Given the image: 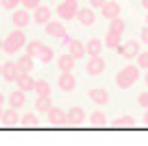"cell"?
Wrapping results in <instances>:
<instances>
[{
  "label": "cell",
  "mask_w": 148,
  "mask_h": 146,
  "mask_svg": "<svg viewBox=\"0 0 148 146\" xmlns=\"http://www.w3.org/2000/svg\"><path fill=\"white\" fill-rule=\"evenodd\" d=\"M137 79H139V65H124L116 74V85L122 90H129L133 83H137Z\"/></svg>",
  "instance_id": "6da1fadb"
},
{
  "label": "cell",
  "mask_w": 148,
  "mask_h": 146,
  "mask_svg": "<svg viewBox=\"0 0 148 146\" xmlns=\"http://www.w3.org/2000/svg\"><path fill=\"white\" fill-rule=\"evenodd\" d=\"M24 46H26V35H24L22 31H13L5 39V52L13 55V52H18L20 48H24Z\"/></svg>",
  "instance_id": "7a4b0ae2"
},
{
  "label": "cell",
  "mask_w": 148,
  "mask_h": 146,
  "mask_svg": "<svg viewBox=\"0 0 148 146\" xmlns=\"http://www.w3.org/2000/svg\"><path fill=\"white\" fill-rule=\"evenodd\" d=\"M57 13L61 20H72L79 13V2L76 0H61V5L57 7Z\"/></svg>",
  "instance_id": "3957f363"
},
{
  "label": "cell",
  "mask_w": 148,
  "mask_h": 146,
  "mask_svg": "<svg viewBox=\"0 0 148 146\" xmlns=\"http://www.w3.org/2000/svg\"><path fill=\"white\" fill-rule=\"evenodd\" d=\"M46 116H48V122H50L52 127H70V122H68V111H63V109L52 107Z\"/></svg>",
  "instance_id": "277c9868"
},
{
  "label": "cell",
  "mask_w": 148,
  "mask_h": 146,
  "mask_svg": "<svg viewBox=\"0 0 148 146\" xmlns=\"http://www.w3.org/2000/svg\"><path fill=\"white\" fill-rule=\"evenodd\" d=\"M118 52H120L124 59H137V55L142 52V50H139V41L137 39H131V41H126V44H120Z\"/></svg>",
  "instance_id": "5b68a950"
},
{
  "label": "cell",
  "mask_w": 148,
  "mask_h": 146,
  "mask_svg": "<svg viewBox=\"0 0 148 146\" xmlns=\"http://www.w3.org/2000/svg\"><path fill=\"white\" fill-rule=\"evenodd\" d=\"M100 13H102V18H107V20H116V18H120L122 9H120V5H118V0H107L105 5L100 7Z\"/></svg>",
  "instance_id": "8992f818"
},
{
  "label": "cell",
  "mask_w": 148,
  "mask_h": 146,
  "mask_svg": "<svg viewBox=\"0 0 148 146\" xmlns=\"http://www.w3.org/2000/svg\"><path fill=\"white\" fill-rule=\"evenodd\" d=\"M20 68H18V63H11V61H7V63H2V79H5L7 83H15L18 81V76H20Z\"/></svg>",
  "instance_id": "52a82bcc"
},
{
  "label": "cell",
  "mask_w": 148,
  "mask_h": 146,
  "mask_svg": "<svg viewBox=\"0 0 148 146\" xmlns=\"http://www.w3.org/2000/svg\"><path fill=\"white\" fill-rule=\"evenodd\" d=\"M85 120H87V116H85V109H83V107H72V109L68 111V122H70V127H81Z\"/></svg>",
  "instance_id": "ba28073f"
},
{
  "label": "cell",
  "mask_w": 148,
  "mask_h": 146,
  "mask_svg": "<svg viewBox=\"0 0 148 146\" xmlns=\"http://www.w3.org/2000/svg\"><path fill=\"white\" fill-rule=\"evenodd\" d=\"M105 65H107L105 59L98 55V57H89V61H87V65H85V70H87L89 76H96V74H100L102 70H105Z\"/></svg>",
  "instance_id": "9c48e42d"
},
{
  "label": "cell",
  "mask_w": 148,
  "mask_h": 146,
  "mask_svg": "<svg viewBox=\"0 0 148 146\" xmlns=\"http://www.w3.org/2000/svg\"><path fill=\"white\" fill-rule=\"evenodd\" d=\"M89 101H94L96 105H107L109 103V92L105 87H92L89 90Z\"/></svg>",
  "instance_id": "30bf717a"
},
{
  "label": "cell",
  "mask_w": 148,
  "mask_h": 146,
  "mask_svg": "<svg viewBox=\"0 0 148 146\" xmlns=\"http://www.w3.org/2000/svg\"><path fill=\"white\" fill-rule=\"evenodd\" d=\"M76 20H79L83 26H92V24L96 22V13H94L92 7H85V9H79V13H76Z\"/></svg>",
  "instance_id": "8fae6325"
},
{
  "label": "cell",
  "mask_w": 148,
  "mask_h": 146,
  "mask_svg": "<svg viewBox=\"0 0 148 146\" xmlns=\"http://www.w3.org/2000/svg\"><path fill=\"white\" fill-rule=\"evenodd\" d=\"M0 122L5 124V127H15V124H20V114H18V109H7V111H2V118H0Z\"/></svg>",
  "instance_id": "7c38bea8"
},
{
  "label": "cell",
  "mask_w": 148,
  "mask_h": 146,
  "mask_svg": "<svg viewBox=\"0 0 148 146\" xmlns=\"http://www.w3.org/2000/svg\"><path fill=\"white\" fill-rule=\"evenodd\" d=\"M59 87L63 92H72L74 87H76V79H74V74L72 72H61V76H59Z\"/></svg>",
  "instance_id": "4fadbf2b"
},
{
  "label": "cell",
  "mask_w": 148,
  "mask_h": 146,
  "mask_svg": "<svg viewBox=\"0 0 148 146\" xmlns=\"http://www.w3.org/2000/svg\"><path fill=\"white\" fill-rule=\"evenodd\" d=\"M15 83L20 85V90H22V92H31V90H35V83H37V81H35L28 72H22Z\"/></svg>",
  "instance_id": "5bb4252c"
},
{
  "label": "cell",
  "mask_w": 148,
  "mask_h": 146,
  "mask_svg": "<svg viewBox=\"0 0 148 146\" xmlns=\"http://www.w3.org/2000/svg\"><path fill=\"white\" fill-rule=\"evenodd\" d=\"M11 20H13V24H15L18 28H24L28 22H31V13H28V9H18Z\"/></svg>",
  "instance_id": "9a60e30c"
},
{
  "label": "cell",
  "mask_w": 148,
  "mask_h": 146,
  "mask_svg": "<svg viewBox=\"0 0 148 146\" xmlns=\"http://www.w3.org/2000/svg\"><path fill=\"white\" fill-rule=\"evenodd\" d=\"M68 48H70V55H72L74 59H81V57L87 55V48H85V44H83V41H79V39H72Z\"/></svg>",
  "instance_id": "2e32d148"
},
{
  "label": "cell",
  "mask_w": 148,
  "mask_h": 146,
  "mask_svg": "<svg viewBox=\"0 0 148 146\" xmlns=\"http://www.w3.org/2000/svg\"><path fill=\"white\" fill-rule=\"evenodd\" d=\"M46 33H48L50 37H57V39L65 37V28H63V24H61V22H52V20L46 24Z\"/></svg>",
  "instance_id": "e0dca14e"
},
{
  "label": "cell",
  "mask_w": 148,
  "mask_h": 146,
  "mask_svg": "<svg viewBox=\"0 0 148 146\" xmlns=\"http://www.w3.org/2000/svg\"><path fill=\"white\" fill-rule=\"evenodd\" d=\"M50 9H48V7H44V5H39L35 9V13H33V18H35V22L37 24H48L50 22Z\"/></svg>",
  "instance_id": "ac0fdd59"
},
{
  "label": "cell",
  "mask_w": 148,
  "mask_h": 146,
  "mask_svg": "<svg viewBox=\"0 0 148 146\" xmlns=\"http://www.w3.org/2000/svg\"><path fill=\"white\" fill-rule=\"evenodd\" d=\"M102 46H105V41H100L98 37H92V39L85 44V48H87L89 57H98V55L102 52Z\"/></svg>",
  "instance_id": "d6986e66"
},
{
  "label": "cell",
  "mask_w": 148,
  "mask_h": 146,
  "mask_svg": "<svg viewBox=\"0 0 148 146\" xmlns=\"http://www.w3.org/2000/svg\"><path fill=\"white\" fill-rule=\"evenodd\" d=\"M120 44H122V33H116V31H109L107 33V37H105V46L107 48H120Z\"/></svg>",
  "instance_id": "ffe728a7"
},
{
  "label": "cell",
  "mask_w": 148,
  "mask_h": 146,
  "mask_svg": "<svg viewBox=\"0 0 148 146\" xmlns=\"http://www.w3.org/2000/svg\"><path fill=\"white\" fill-rule=\"evenodd\" d=\"M26 92H22V90H15L13 94L9 96V105L13 107V109H20V107H24V103H26Z\"/></svg>",
  "instance_id": "44dd1931"
},
{
  "label": "cell",
  "mask_w": 148,
  "mask_h": 146,
  "mask_svg": "<svg viewBox=\"0 0 148 146\" xmlns=\"http://www.w3.org/2000/svg\"><path fill=\"white\" fill-rule=\"evenodd\" d=\"M35 107H37L39 114H48V111L52 109V98H50V96H37Z\"/></svg>",
  "instance_id": "7402d4cb"
},
{
  "label": "cell",
  "mask_w": 148,
  "mask_h": 146,
  "mask_svg": "<svg viewBox=\"0 0 148 146\" xmlns=\"http://www.w3.org/2000/svg\"><path fill=\"white\" fill-rule=\"evenodd\" d=\"M74 57L70 55V52H65V55H61L59 57V61H57V63H59V68H61V72H72V68H74Z\"/></svg>",
  "instance_id": "603a6c76"
},
{
  "label": "cell",
  "mask_w": 148,
  "mask_h": 146,
  "mask_svg": "<svg viewBox=\"0 0 148 146\" xmlns=\"http://www.w3.org/2000/svg\"><path fill=\"white\" fill-rule=\"evenodd\" d=\"M18 68H20V72H28V74H31V70L35 68L33 57L31 55H22V57H20V61H18Z\"/></svg>",
  "instance_id": "cb8c5ba5"
},
{
  "label": "cell",
  "mask_w": 148,
  "mask_h": 146,
  "mask_svg": "<svg viewBox=\"0 0 148 146\" xmlns=\"http://www.w3.org/2000/svg\"><path fill=\"white\" fill-rule=\"evenodd\" d=\"M20 124H22L24 129H37V127H39V120H37L35 114H26V116L20 118Z\"/></svg>",
  "instance_id": "d4e9b609"
},
{
  "label": "cell",
  "mask_w": 148,
  "mask_h": 146,
  "mask_svg": "<svg viewBox=\"0 0 148 146\" xmlns=\"http://www.w3.org/2000/svg\"><path fill=\"white\" fill-rule=\"evenodd\" d=\"M135 124H137V122H135L133 116H122V118H118L116 122H113V127H116V129H133Z\"/></svg>",
  "instance_id": "484cf974"
},
{
  "label": "cell",
  "mask_w": 148,
  "mask_h": 146,
  "mask_svg": "<svg viewBox=\"0 0 148 146\" xmlns=\"http://www.w3.org/2000/svg\"><path fill=\"white\" fill-rule=\"evenodd\" d=\"M89 124H92V127H107V116L102 114V111H94L92 116H89Z\"/></svg>",
  "instance_id": "4316f807"
},
{
  "label": "cell",
  "mask_w": 148,
  "mask_h": 146,
  "mask_svg": "<svg viewBox=\"0 0 148 146\" xmlns=\"http://www.w3.org/2000/svg\"><path fill=\"white\" fill-rule=\"evenodd\" d=\"M37 59L42 61V63H50V61L55 59V50H52L50 46L44 44V46H42V52H39V57H37Z\"/></svg>",
  "instance_id": "83f0119b"
},
{
  "label": "cell",
  "mask_w": 148,
  "mask_h": 146,
  "mask_svg": "<svg viewBox=\"0 0 148 146\" xmlns=\"http://www.w3.org/2000/svg\"><path fill=\"white\" fill-rule=\"evenodd\" d=\"M33 92H37V96H50L52 87H50V83H48V81H37Z\"/></svg>",
  "instance_id": "f1b7e54d"
},
{
  "label": "cell",
  "mask_w": 148,
  "mask_h": 146,
  "mask_svg": "<svg viewBox=\"0 0 148 146\" xmlns=\"http://www.w3.org/2000/svg\"><path fill=\"white\" fill-rule=\"evenodd\" d=\"M42 41H28L26 44V55H31L33 59H35V57H39V52H42Z\"/></svg>",
  "instance_id": "f546056e"
},
{
  "label": "cell",
  "mask_w": 148,
  "mask_h": 146,
  "mask_svg": "<svg viewBox=\"0 0 148 146\" xmlns=\"http://www.w3.org/2000/svg\"><path fill=\"white\" fill-rule=\"evenodd\" d=\"M109 22H111L109 31H116V33H122V31H124V20H122V18H116V20H109Z\"/></svg>",
  "instance_id": "4dcf8cb0"
},
{
  "label": "cell",
  "mask_w": 148,
  "mask_h": 146,
  "mask_svg": "<svg viewBox=\"0 0 148 146\" xmlns=\"http://www.w3.org/2000/svg\"><path fill=\"white\" fill-rule=\"evenodd\" d=\"M22 0H0V5H2V9H9V11H13L15 7L20 5Z\"/></svg>",
  "instance_id": "1f68e13d"
},
{
  "label": "cell",
  "mask_w": 148,
  "mask_h": 146,
  "mask_svg": "<svg viewBox=\"0 0 148 146\" xmlns=\"http://www.w3.org/2000/svg\"><path fill=\"white\" fill-rule=\"evenodd\" d=\"M137 65L148 68V52H139V55H137Z\"/></svg>",
  "instance_id": "d6a6232c"
},
{
  "label": "cell",
  "mask_w": 148,
  "mask_h": 146,
  "mask_svg": "<svg viewBox=\"0 0 148 146\" xmlns=\"http://www.w3.org/2000/svg\"><path fill=\"white\" fill-rule=\"evenodd\" d=\"M24 9H37L39 7V0H22Z\"/></svg>",
  "instance_id": "836d02e7"
},
{
  "label": "cell",
  "mask_w": 148,
  "mask_h": 146,
  "mask_svg": "<svg viewBox=\"0 0 148 146\" xmlns=\"http://www.w3.org/2000/svg\"><path fill=\"white\" fill-rule=\"evenodd\" d=\"M137 101H139V105H142V107H146V109H148V92H142Z\"/></svg>",
  "instance_id": "e575fe53"
},
{
  "label": "cell",
  "mask_w": 148,
  "mask_h": 146,
  "mask_svg": "<svg viewBox=\"0 0 148 146\" xmlns=\"http://www.w3.org/2000/svg\"><path fill=\"white\" fill-rule=\"evenodd\" d=\"M105 2H107V0H89V7H92V9H100Z\"/></svg>",
  "instance_id": "d590c367"
},
{
  "label": "cell",
  "mask_w": 148,
  "mask_h": 146,
  "mask_svg": "<svg viewBox=\"0 0 148 146\" xmlns=\"http://www.w3.org/2000/svg\"><path fill=\"white\" fill-rule=\"evenodd\" d=\"M142 41H144V44H148V24L142 28Z\"/></svg>",
  "instance_id": "8d00e7d4"
},
{
  "label": "cell",
  "mask_w": 148,
  "mask_h": 146,
  "mask_svg": "<svg viewBox=\"0 0 148 146\" xmlns=\"http://www.w3.org/2000/svg\"><path fill=\"white\" fill-rule=\"evenodd\" d=\"M70 41H72V37H68V35H65V37H61V44H63L65 48H68V46H70Z\"/></svg>",
  "instance_id": "74e56055"
},
{
  "label": "cell",
  "mask_w": 148,
  "mask_h": 146,
  "mask_svg": "<svg viewBox=\"0 0 148 146\" xmlns=\"http://www.w3.org/2000/svg\"><path fill=\"white\" fill-rule=\"evenodd\" d=\"M142 7H144L146 11H148V0H142Z\"/></svg>",
  "instance_id": "f35d334b"
},
{
  "label": "cell",
  "mask_w": 148,
  "mask_h": 146,
  "mask_svg": "<svg viewBox=\"0 0 148 146\" xmlns=\"http://www.w3.org/2000/svg\"><path fill=\"white\" fill-rule=\"evenodd\" d=\"M144 124L148 127V109H146V116H144Z\"/></svg>",
  "instance_id": "ab89813d"
},
{
  "label": "cell",
  "mask_w": 148,
  "mask_h": 146,
  "mask_svg": "<svg viewBox=\"0 0 148 146\" xmlns=\"http://www.w3.org/2000/svg\"><path fill=\"white\" fill-rule=\"evenodd\" d=\"M0 50H5V41L0 39Z\"/></svg>",
  "instance_id": "60d3db41"
},
{
  "label": "cell",
  "mask_w": 148,
  "mask_h": 146,
  "mask_svg": "<svg viewBox=\"0 0 148 146\" xmlns=\"http://www.w3.org/2000/svg\"><path fill=\"white\" fill-rule=\"evenodd\" d=\"M144 83H146V85H148V72H146V76H144Z\"/></svg>",
  "instance_id": "b9f144b4"
},
{
  "label": "cell",
  "mask_w": 148,
  "mask_h": 146,
  "mask_svg": "<svg viewBox=\"0 0 148 146\" xmlns=\"http://www.w3.org/2000/svg\"><path fill=\"white\" fill-rule=\"evenodd\" d=\"M2 101H5V98H2V94H0V107H2Z\"/></svg>",
  "instance_id": "7bdbcfd3"
},
{
  "label": "cell",
  "mask_w": 148,
  "mask_h": 146,
  "mask_svg": "<svg viewBox=\"0 0 148 146\" xmlns=\"http://www.w3.org/2000/svg\"><path fill=\"white\" fill-rule=\"evenodd\" d=\"M0 118H2V107H0Z\"/></svg>",
  "instance_id": "ee69618b"
},
{
  "label": "cell",
  "mask_w": 148,
  "mask_h": 146,
  "mask_svg": "<svg viewBox=\"0 0 148 146\" xmlns=\"http://www.w3.org/2000/svg\"><path fill=\"white\" fill-rule=\"evenodd\" d=\"M0 74H2V63H0Z\"/></svg>",
  "instance_id": "f6af8a7d"
},
{
  "label": "cell",
  "mask_w": 148,
  "mask_h": 146,
  "mask_svg": "<svg viewBox=\"0 0 148 146\" xmlns=\"http://www.w3.org/2000/svg\"><path fill=\"white\" fill-rule=\"evenodd\" d=\"M146 24H148V15H146Z\"/></svg>",
  "instance_id": "bcb514c9"
},
{
  "label": "cell",
  "mask_w": 148,
  "mask_h": 146,
  "mask_svg": "<svg viewBox=\"0 0 148 146\" xmlns=\"http://www.w3.org/2000/svg\"><path fill=\"white\" fill-rule=\"evenodd\" d=\"M0 7H2V5H0Z\"/></svg>",
  "instance_id": "7dc6e473"
}]
</instances>
